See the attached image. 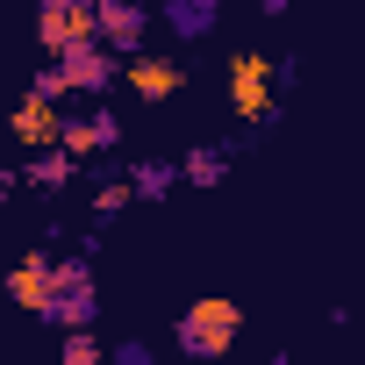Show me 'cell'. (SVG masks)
<instances>
[{
    "label": "cell",
    "instance_id": "6da1fadb",
    "mask_svg": "<svg viewBox=\"0 0 365 365\" xmlns=\"http://www.w3.org/2000/svg\"><path fill=\"white\" fill-rule=\"evenodd\" d=\"M43 329H79L101 322V279H93V251H51V287L36 301Z\"/></svg>",
    "mask_w": 365,
    "mask_h": 365
},
{
    "label": "cell",
    "instance_id": "7a4b0ae2",
    "mask_svg": "<svg viewBox=\"0 0 365 365\" xmlns=\"http://www.w3.org/2000/svg\"><path fill=\"white\" fill-rule=\"evenodd\" d=\"M237 329H244V308L237 301H222V294H201L194 308H179V322H172V344L187 351V358H222L230 344H237Z\"/></svg>",
    "mask_w": 365,
    "mask_h": 365
},
{
    "label": "cell",
    "instance_id": "3957f363",
    "mask_svg": "<svg viewBox=\"0 0 365 365\" xmlns=\"http://www.w3.org/2000/svg\"><path fill=\"white\" fill-rule=\"evenodd\" d=\"M58 72H65V86H72V93H93V101L122 86V58H115L101 36H79V43H65V51H58Z\"/></svg>",
    "mask_w": 365,
    "mask_h": 365
},
{
    "label": "cell",
    "instance_id": "277c9868",
    "mask_svg": "<svg viewBox=\"0 0 365 365\" xmlns=\"http://www.w3.org/2000/svg\"><path fill=\"white\" fill-rule=\"evenodd\" d=\"M230 101L237 115L258 129V122H279V93H272V58H230Z\"/></svg>",
    "mask_w": 365,
    "mask_h": 365
},
{
    "label": "cell",
    "instance_id": "5b68a950",
    "mask_svg": "<svg viewBox=\"0 0 365 365\" xmlns=\"http://www.w3.org/2000/svg\"><path fill=\"white\" fill-rule=\"evenodd\" d=\"M79 36H93V0H36V43H43V58H58Z\"/></svg>",
    "mask_w": 365,
    "mask_h": 365
},
{
    "label": "cell",
    "instance_id": "8992f818",
    "mask_svg": "<svg viewBox=\"0 0 365 365\" xmlns=\"http://www.w3.org/2000/svg\"><path fill=\"white\" fill-rule=\"evenodd\" d=\"M93 36H101L115 58H136L143 36H150V15L136 8V0H93Z\"/></svg>",
    "mask_w": 365,
    "mask_h": 365
},
{
    "label": "cell",
    "instance_id": "52a82bcc",
    "mask_svg": "<svg viewBox=\"0 0 365 365\" xmlns=\"http://www.w3.org/2000/svg\"><path fill=\"white\" fill-rule=\"evenodd\" d=\"M58 143H65V150H79V158H93V150H115V143H122V122H115V108L101 101V108L58 115Z\"/></svg>",
    "mask_w": 365,
    "mask_h": 365
},
{
    "label": "cell",
    "instance_id": "ba28073f",
    "mask_svg": "<svg viewBox=\"0 0 365 365\" xmlns=\"http://www.w3.org/2000/svg\"><path fill=\"white\" fill-rule=\"evenodd\" d=\"M72 179H79V150H65V143H36V150H29V165H22V187H29V194H43V201H58Z\"/></svg>",
    "mask_w": 365,
    "mask_h": 365
},
{
    "label": "cell",
    "instance_id": "9c48e42d",
    "mask_svg": "<svg viewBox=\"0 0 365 365\" xmlns=\"http://www.w3.org/2000/svg\"><path fill=\"white\" fill-rule=\"evenodd\" d=\"M122 79H129V93H136V101H150V108H158V101H172L179 86H187V72H179L172 58H143V51H136V58H122Z\"/></svg>",
    "mask_w": 365,
    "mask_h": 365
},
{
    "label": "cell",
    "instance_id": "30bf717a",
    "mask_svg": "<svg viewBox=\"0 0 365 365\" xmlns=\"http://www.w3.org/2000/svg\"><path fill=\"white\" fill-rule=\"evenodd\" d=\"M150 22H165V36H179V43H201L222 22V0H165Z\"/></svg>",
    "mask_w": 365,
    "mask_h": 365
},
{
    "label": "cell",
    "instance_id": "8fae6325",
    "mask_svg": "<svg viewBox=\"0 0 365 365\" xmlns=\"http://www.w3.org/2000/svg\"><path fill=\"white\" fill-rule=\"evenodd\" d=\"M230 143H194L187 158H179V179H187V187H201V194H215L222 179H230Z\"/></svg>",
    "mask_w": 365,
    "mask_h": 365
},
{
    "label": "cell",
    "instance_id": "7c38bea8",
    "mask_svg": "<svg viewBox=\"0 0 365 365\" xmlns=\"http://www.w3.org/2000/svg\"><path fill=\"white\" fill-rule=\"evenodd\" d=\"M15 136L36 150V143H58V101H43V93H29L22 108H15Z\"/></svg>",
    "mask_w": 365,
    "mask_h": 365
},
{
    "label": "cell",
    "instance_id": "4fadbf2b",
    "mask_svg": "<svg viewBox=\"0 0 365 365\" xmlns=\"http://www.w3.org/2000/svg\"><path fill=\"white\" fill-rule=\"evenodd\" d=\"M129 187H136V201H165L179 187V158H136L129 165Z\"/></svg>",
    "mask_w": 365,
    "mask_h": 365
},
{
    "label": "cell",
    "instance_id": "5bb4252c",
    "mask_svg": "<svg viewBox=\"0 0 365 365\" xmlns=\"http://www.w3.org/2000/svg\"><path fill=\"white\" fill-rule=\"evenodd\" d=\"M129 201H136V187H129V172H108L101 187L86 194V208H93V222H101V230H108V222H115V215H122Z\"/></svg>",
    "mask_w": 365,
    "mask_h": 365
},
{
    "label": "cell",
    "instance_id": "9a60e30c",
    "mask_svg": "<svg viewBox=\"0 0 365 365\" xmlns=\"http://www.w3.org/2000/svg\"><path fill=\"white\" fill-rule=\"evenodd\" d=\"M108 351H101V336H93V322H79V329H65V365H101Z\"/></svg>",
    "mask_w": 365,
    "mask_h": 365
},
{
    "label": "cell",
    "instance_id": "2e32d148",
    "mask_svg": "<svg viewBox=\"0 0 365 365\" xmlns=\"http://www.w3.org/2000/svg\"><path fill=\"white\" fill-rule=\"evenodd\" d=\"M29 93H43V101H65V93H72V86H65V72H58V58H51L36 79H29Z\"/></svg>",
    "mask_w": 365,
    "mask_h": 365
},
{
    "label": "cell",
    "instance_id": "e0dca14e",
    "mask_svg": "<svg viewBox=\"0 0 365 365\" xmlns=\"http://www.w3.org/2000/svg\"><path fill=\"white\" fill-rule=\"evenodd\" d=\"M301 86V58L287 51V58H272V93H294Z\"/></svg>",
    "mask_w": 365,
    "mask_h": 365
},
{
    "label": "cell",
    "instance_id": "ac0fdd59",
    "mask_svg": "<svg viewBox=\"0 0 365 365\" xmlns=\"http://www.w3.org/2000/svg\"><path fill=\"white\" fill-rule=\"evenodd\" d=\"M108 358H115V365H150V344H143V336H122Z\"/></svg>",
    "mask_w": 365,
    "mask_h": 365
},
{
    "label": "cell",
    "instance_id": "d6986e66",
    "mask_svg": "<svg viewBox=\"0 0 365 365\" xmlns=\"http://www.w3.org/2000/svg\"><path fill=\"white\" fill-rule=\"evenodd\" d=\"M15 187H22V165H0V201H15Z\"/></svg>",
    "mask_w": 365,
    "mask_h": 365
},
{
    "label": "cell",
    "instance_id": "ffe728a7",
    "mask_svg": "<svg viewBox=\"0 0 365 365\" xmlns=\"http://www.w3.org/2000/svg\"><path fill=\"white\" fill-rule=\"evenodd\" d=\"M258 15H265V22H279V15H287V0H258Z\"/></svg>",
    "mask_w": 365,
    "mask_h": 365
}]
</instances>
